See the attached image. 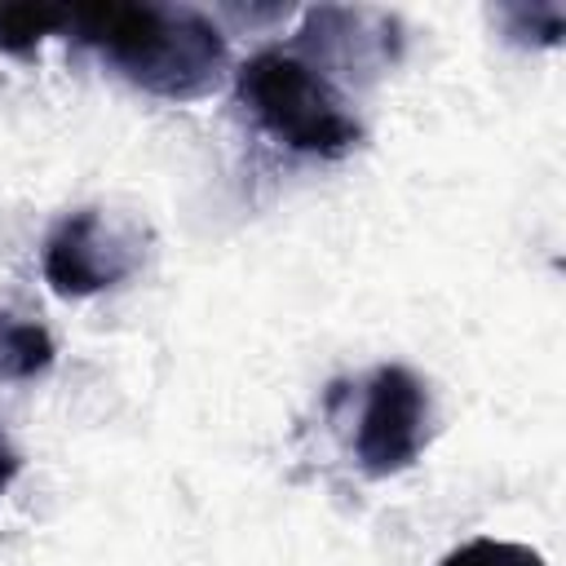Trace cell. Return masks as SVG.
<instances>
[{
  "mask_svg": "<svg viewBox=\"0 0 566 566\" xmlns=\"http://www.w3.org/2000/svg\"><path fill=\"white\" fill-rule=\"evenodd\" d=\"M66 31L88 44L115 75L164 102H199L230 75L226 35L195 9L168 4H84Z\"/></svg>",
  "mask_w": 566,
  "mask_h": 566,
  "instance_id": "6da1fadb",
  "label": "cell"
},
{
  "mask_svg": "<svg viewBox=\"0 0 566 566\" xmlns=\"http://www.w3.org/2000/svg\"><path fill=\"white\" fill-rule=\"evenodd\" d=\"M234 97L265 137L296 155L340 159L363 142V124L332 80L301 53L261 49L234 71Z\"/></svg>",
  "mask_w": 566,
  "mask_h": 566,
  "instance_id": "7a4b0ae2",
  "label": "cell"
},
{
  "mask_svg": "<svg viewBox=\"0 0 566 566\" xmlns=\"http://www.w3.org/2000/svg\"><path fill=\"white\" fill-rule=\"evenodd\" d=\"M429 438V389L416 371L385 363L363 385L354 460L367 478H394L416 464Z\"/></svg>",
  "mask_w": 566,
  "mask_h": 566,
  "instance_id": "3957f363",
  "label": "cell"
},
{
  "mask_svg": "<svg viewBox=\"0 0 566 566\" xmlns=\"http://www.w3.org/2000/svg\"><path fill=\"white\" fill-rule=\"evenodd\" d=\"M142 265V239L128 226H115L102 217V208H75L66 212L40 252L44 283L66 296H97L115 283H124Z\"/></svg>",
  "mask_w": 566,
  "mask_h": 566,
  "instance_id": "277c9868",
  "label": "cell"
},
{
  "mask_svg": "<svg viewBox=\"0 0 566 566\" xmlns=\"http://www.w3.org/2000/svg\"><path fill=\"white\" fill-rule=\"evenodd\" d=\"M53 367V336L0 310V380H35Z\"/></svg>",
  "mask_w": 566,
  "mask_h": 566,
  "instance_id": "5b68a950",
  "label": "cell"
},
{
  "mask_svg": "<svg viewBox=\"0 0 566 566\" xmlns=\"http://www.w3.org/2000/svg\"><path fill=\"white\" fill-rule=\"evenodd\" d=\"M71 9H49V4H0V53L9 57H35L44 35L66 31Z\"/></svg>",
  "mask_w": 566,
  "mask_h": 566,
  "instance_id": "8992f818",
  "label": "cell"
},
{
  "mask_svg": "<svg viewBox=\"0 0 566 566\" xmlns=\"http://www.w3.org/2000/svg\"><path fill=\"white\" fill-rule=\"evenodd\" d=\"M438 566H548V562H544L531 544L478 535V539H464L460 548H451Z\"/></svg>",
  "mask_w": 566,
  "mask_h": 566,
  "instance_id": "52a82bcc",
  "label": "cell"
},
{
  "mask_svg": "<svg viewBox=\"0 0 566 566\" xmlns=\"http://www.w3.org/2000/svg\"><path fill=\"white\" fill-rule=\"evenodd\" d=\"M553 9L557 4H535V9L513 4V9H500V18H504V31L513 40H522V44H557L562 40V27H539V18H548Z\"/></svg>",
  "mask_w": 566,
  "mask_h": 566,
  "instance_id": "ba28073f",
  "label": "cell"
},
{
  "mask_svg": "<svg viewBox=\"0 0 566 566\" xmlns=\"http://www.w3.org/2000/svg\"><path fill=\"white\" fill-rule=\"evenodd\" d=\"M18 473H22V455H18V447L9 442V433L0 429V495L13 486Z\"/></svg>",
  "mask_w": 566,
  "mask_h": 566,
  "instance_id": "9c48e42d",
  "label": "cell"
}]
</instances>
